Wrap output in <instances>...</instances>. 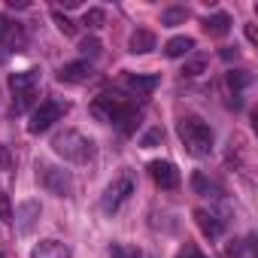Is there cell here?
Listing matches in <instances>:
<instances>
[{
    "label": "cell",
    "mask_w": 258,
    "mask_h": 258,
    "mask_svg": "<svg viewBox=\"0 0 258 258\" xmlns=\"http://www.w3.org/2000/svg\"><path fill=\"white\" fill-rule=\"evenodd\" d=\"M204 70H207V58H204V55H198V58H191V61H185V64H182V76H188V79L201 76Z\"/></svg>",
    "instance_id": "obj_21"
},
{
    "label": "cell",
    "mask_w": 258,
    "mask_h": 258,
    "mask_svg": "<svg viewBox=\"0 0 258 258\" xmlns=\"http://www.w3.org/2000/svg\"><path fill=\"white\" fill-rule=\"evenodd\" d=\"M10 25H13V22H10L7 16H0V40H4V34L10 31Z\"/></svg>",
    "instance_id": "obj_30"
},
{
    "label": "cell",
    "mask_w": 258,
    "mask_h": 258,
    "mask_svg": "<svg viewBox=\"0 0 258 258\" xmlns=\"http://www.w3.org/2000/svg\"><path fill=\"white\" fill-rule=\"evenodd\" d=\"M158 76H127V88L137 91V94H152L158 88Z\"/></svg>",
    "instance_id": "obj_17"
},
{
    "label": "cell",
    "mask_w": 258,
    "mask_h": 258,
    "mask_svg": "<svg viewBox=\"0 0 258 258\" xmlns=\"http://www.w3.org/2000/svg\"><path fill=\"white\" fill-rule=\"evenodd\" d=\"M185 19H188V13H185V10H167L161 22H164L167 28H176V25H182Z\"/></svg>",
    "instance_id": "obj_25"
},
{
    "label": "cell",
    "mask_w": 258,
    "mask_h": 258,
    "mask_svg": "<svg viewBox=\"0 0 258 258\" xmlns=\"http://www.w3.org/2000/svg\"><path fill=\"white\" fill-rule=\"evenodd\" d=\"M7 167H10V149L0 146V170H7Z\"/></svg>",
    "instance_id": "obj_29"
},
{
    "label": "cell",
    "mask_w": 258,
    "mask_h": 258,
    "mask_svg": "<svg viewBox=\"0 0 258 258\" xmlns=\"http://www.w3.org/2000/svg\"><path fill=\"white\" fill-rule=\"evenodd\" d=\"M31 258H73V249L61 240H40L31 249Z\"/></svg>",
    "instance_id": "obj_9"
},
{
    "label": "cell",
    "mask_w": 258,
    "mask_h": 258,
    "mask_svg": "<svg viewBox=\"0 0 258 258\" xmlns=\"http://www.w3.org/2000/svg\"><path fill=\"white\" fill-rule=\"evenodd\" d=\"M103 22H106V13H103L100 7H91V10H85V16H82V25L91 28V31L103 28Z\"/></svg>",
    "instance_id": "obj_19"
},
{
    "label": "cell",
    "mask_w": 258,
    "mask_h": 258,
    "mask_svg": "<svg viewBox=\"0 0 258 258\" xmlns=\"http://www.w3.org/2000/svg\"><path fill=\"white\" fill-rule=\"evenodd\" d=\"M246 37H249V43H255V40H258V31H255V25H246Z\"/></svg>",
    "instance_id": "obj_31"
},
{
    "label": "cell",
    "mask_w": 258,
    "mask_h": 258,
    "mask_svg": "<svg viewBox=\"0 0 258 258\" xmlns=\"http://www.w3.org/2000/svg\"><path fill=\"white\" fill-rule=\"evenodd\" d=\"M252 82V73L249 70H228V85H231V91H240V88H246Z\"/></svg>",
    "instance_id": "obj_20"
},
{
    "label": "cell",
    "mask_w": 258,
    "mask_h": 258,
    "mask_svg": "<svg viewBox=\"0 0 258 258\" xmlns=\"http://www.w3.org/2000/svg\"><path fill=\"white\" fill-rule=\"evenodd\" d=\"M91 73H94V70H91L88 61H70V64H64V67L58 70V79L67 82V85H79V82H88Z\"/></svg>",
    "instance_id": "obj_8"
},
{
    "label": "cell",
    "mask_w": 258,
    "mask_h": 258,
    "mask_svg": "<svg viewBox=\"0 0 258 258\" xmlns=\"http://www.w3.org/2000/svg\"><path fill=\"white\" fill-rule=\"evenodd\" d=\"M127 49H131L134 55H146V52H152V49H155V34L146 31V28H137V31L131 34V40H127Z\"/></svg>",
    "instance_id": "obj_12"
},
{
    "label": "cell",
    "mask_w": 258,
    "mask_h": 258,
    "mask_svg": "<svg viewBox=\"0 0 258 258\" xmlns=\"http://www.w3.org/2000/svg\"><path fill=\"white\" fill-rule=\"evenodd\" d=\"M100 49H103V46H100V40H97V37H85V40H79V52H82L85 58H97V55H100Z\"/></svg>",
    "instance_id": "obj_22"
},
{
    "label": "cell",
    "mask_w": 258,
    "mask_h": 258,
    "mask_svg": "<svg viewBox=\"0 0 258 258\" xmlns=\"http://www.w3.org/2000/svg\"><path fill=\"white\" fill-rule=\"evenodd\" d=\"M195 222H198V228H201L207 237H222V231H225L222 219L213 216V213H207V210H195Z\"/></svg>",
    "instance_id": "obj_13"
},
{
    "label": "cell",
    "mask_w": 258,
    "mask_h": 258,
    "mask_svg": "<svg viewBox=\"0 0 258 258\" xmlns=\"http://www.w3.org/2000/svg\"><path fill=\"white\" fill-rule=\"evenodd\" d=\"M37 179L46 191H52L55 198H67L73 191V176L61 167H52V164H37Z\"/></svg>",
    "instance_id": "obj_3"
},
{
    "label": "cell",
    "mask_w": 258,
    "mask_h": 258,
    "mask_svg": "<svg viewBox=\"0 0 258 258\" xmlns=\"http://www.w3.org/2000/svg\"><path fill=\"white\" fill-rule=\"evenodd\" d=\"M52 149L64 158V161H73V164H85L94 158V143L79 134V131H61L52 137Z\"/></svg>",
    "instance_id": "obj_2"
},
{
    "label": "cell",
    "mask_w": 258,
    "mask_h": 258,
    "mask_svg": "<svg viewBox=\"0 0 258 258\" xmlns=\"http://www.w3.org/2000/svg\"><path fill=\"white\" fill-rule=\"evenodd\" d=\"M161 140H164V131H161V127H149V131L140 137V146H143V149H155Z\"/></svg>",
    "instance_id": "obj_23"
},
{
    "label": "cell",
    "mask_w": 258,
    "mask_h": 258,
    "mask_svg": "<svg viewBox=\"0 0 258 258\" xmlns=\"http://www.w3.org/2000/svg\"><path fill=\"white\" fill-rule=\"evenodd\" d=\"M191 182H195V188H198L201 195H210V191H213V182H207V179H204V173H195V179H191Z\"/></svg>",
    "instance_id": "obj_28"
},
{
    "label": "cell",
    "mask_w": 258,
    "mask_h": 258,
    "mask_svg": "<svg viewBox=\"0 0 258 258\" xmlns=\"http://www.w3.org/2000/svg\"><path fill=\"white\" fill-rule=\"evenodd\" d=\"M109 258H143V252H140V246H131V243H112Z\"/></svg>",
    "instance_id": "obj_18"
},
{
    "label": "cell",
    "mask_w": 258,
    "mask_h": 258,
    "mask_svg": "<svg viewBox=\"0 0 258 258\" xmlns=\"http://www.w3.org/2000/svg\"><path fill=\"white\" fill-rule=\"evenodd\" d=\"M176 134H179V140L185 143V149H188L195 158H204V155L213 152V127H210L204 118H198V115L179 118Z\"/></svg>",
    "instance_id": "obj_1"
},
{
    "label": "cell",
    "mask_w": 258,
    "mask_h": 258,
    "mask_svg": "<svg viewBox=\"0 0 258 258\" xmlns=\"http://www.w3.org/2000/svg\"><path fill=\"white\" fill-rule=\"evenodd\" d=\"M131 106L124 97H118V94H97L94 97V103H91V115L94 118H100V121H112L115 124V118Z\"/></svg>",
    "instance_id": "obj_5"
},
{
    "label": "cell",
    "mask_w": 258,
    "mask_h": 258,
    "mask_svg": "<svg viewBox=\"0 0 258 258\" xmlns=\"http://www.w3.org/2000/svg\"><path fill=\"white\" fill-rule=\"evenodd\" d=\"M37 219H40V204H37V201H25V204L13 213V222H19V231H22V234H28Z\"/></svg>",
    "instance_id": "obj_11"
},
{
    "label": "cell",
    "mask_w": 258,
    "mask_h": 258,
    "mask_svg": "<svg viewBox=\"0 0 258 258\" xmlns=\"http://www.w3.org/2000/svg\"><path fill=\"white\" fill-rule=\"evenodd\" d=\"M37 82H40V70L10 73V88H13V94H31V91H37Z\"/></svg>",
    "instance_id": "obj_10"
},
{
    "label": "cell",
    "mask_w": 258,
    "mask_h": 258,
    "mask_svg": "<svg viewBox=\"0 0 258 258\" xmlns=\"http://www.w3.org/2000/svg\"><path fill=\"white\" fill-rule=\"evenodd\" d=\"M191 49H195V40H191V37H173V40H167V46H164L167 58H182V55H188Z\"/></svg>",
    "instance_id": "obj_16"
},
{
    "label": "cell",
    "mask_w": 258,
    "mask_h": 258,
    "mask_svg": "<svg viewBox=\"0 0 258 258\" xmlns=\"http://www.w3.org/2000/svg\"><path fill=\"white\" fill-rule=\"evenodd\" d=\"M115 124H118V131H121L124 137H131V134L137 131V124H140V109H137V106H127V109L115 118Z\"/></svg>",
    "instance_id": "obj_15"
},
{
    "label": "cell",
    "mask_w": 258,
    "mask_h": 258,
    "mask_svg": "<svg viewBox=\"0 0 258 258\" xmlns=\"http://www.w3.org/2000/svg\"><path fill=\"white\" fill-rule=\"evenodd\" d=\"M204 31L210 37H225L231 31V16L228 13H213L210 19H204Z\"/></svg>",
    "instance_id": "obj_14"
},
{
    "label": "cell",
    "mask_w": 258,
    "mask_h": 258,
    "mask_svg": "<svg viewBox=\"0 0 258 258\" xmlns=\"http://www.w3.org/2000/svg\"><path fill=\"white\" fill-rule=\"evenodd\" d=\"M149 176L155 179L158 188H176L179 185V170L170 161H152L149 164Z\"/></svg>",
    "instance_id": "obj_7"
},
{
    "label": "cell",
    "mask_w": 258,
    "mask_h": 258,
    "mask_svg": "<svg viewBox=\"0 0 258 258\" xmlns=\"http://www.w3.org/2000/svg\"><path fill=\"white\" fill-rule=\"evenodd\" d=\"M131 191H134V182L127 179V176H121L118 182H112L106 191H103V201H100V210L103 213H115L127 198H131Z\"/></svg>",
    "instance_id": "obj_6"
},
{
    "label": "cell",
    "mask_w": 258,
    "mask_h": 258,
    "mask_svg": "<svg viewBox=\"0 0 258 258\" xmlns=\"http://www.w3.org/2000/svg\"><path fill=\"white\" fill-rule=\"evenodd\" d=\"M176 258H207V255H204V252H201L198 246H191V243H185V246H182V249L176 252Z\"/></svg>",
    "instance_id": "obj_27"
},
{
    "label": "cell",
    "mask_w": 258,
    "mask_h": 258,
    "mask_svg": "<svg viewBox=\"0 0 258 258\" xmlns=\"http://www.w3.org/2000/svg\"><path fill=\"white\" fill-rule=\"evenodd\" d=\"M52 19H55V25H58V31H61L64 37H73V34H76V25H73V22H70L67 16H61L58 10L52 13Z\"/></svg>",
    "instance_id": "obj_24"
},
{
    "label": "cell",
    "mask_w": 258,
    "mask_h": 258,
    "mask_svg": "<svg viewBox=\"0 0 258 258\" xmlns=\"http://www.w3.org/2000/svg\"><path fill=\"white\" fill-rule=\"evenodd\" d=\"M0 222H7V225H13V207H10V198L0 191Z\"/></svg>",
    "instance_id": "obj_26"
},
{
    "label": "cell",
    "mask_w": 258,
    "mask_h": 258,
    "mask_svg": "<svg viewBox=\"0 0 258 258\" xmlns=\"http://www.w3.org/2000/svg\"><path fill=\"white\" fill-rule=\"evenodd\" d=\"M64 112H67V103H58V100H46V103H40V106L34 109L31 121H28V131H31V134H43V131H49V127H52Z\"/></svg>",
    "instance_id": "obj_4"
}]
</instances>
